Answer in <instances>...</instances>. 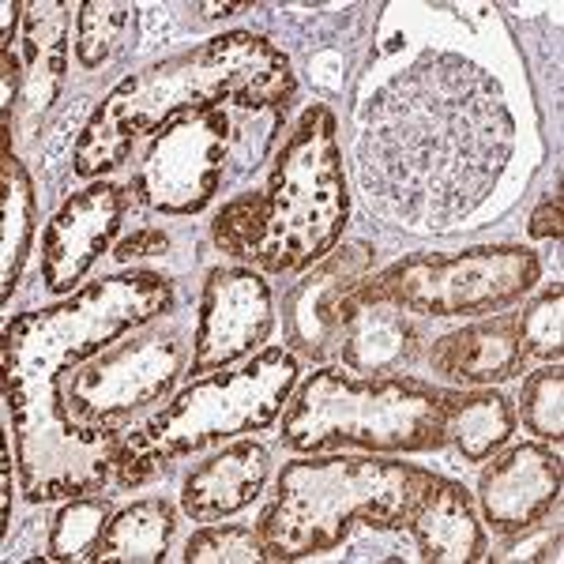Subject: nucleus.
Wrapping results in <instances>:
<instances>
[{
	"label": "nucleus",
	"instance_id": "26",
	"mask_svg": "<svg viewBox=\"0 0 564 564\" xmlns=\"http://www.w3.org/2000/svg\"><path fill=\"white\" fill-rule=\"evenodd\" d=\"M185 564H263L268 550L257 527L241 523H204L193 539L185 542Z\"/></svg>",
	"mask_w": 564,
	"mask_h": 564
},
{
	"label": "nucleus",
	"instance_id": "3",
	"mask_svg": "<svg viewBox=\"0 0 564 564\" xmlns=\"http://www.w3.org/2000/svg\"><path fill=\"white\" fill-rule=\"evenodd\" d=\"M294 95V68L275 42L252 31L218 34L132 72L109 90L72 148V174L102 181V174L129 162L135 140H151L177 117L226 106H238L241 113L290 109Z\"/></svg>",
	"mask_w": 564,
	"mask_h": 564
},
{
	"label": "nucleus",
	"instance_id": "22",
	"mask_svg": "<svg viewBox=\"0 0 564 564\" xmlns=\"http://www.w3.org/2000/svg\"><path fill=\"white\" fill-rule=\"evenodd\" d=\"M177 531V508L166 497H143L113 512L95 564H154L166 557Z\"/></svg>",
	"mask_w": 564,
	"mask_h": 564
},
{
	"label": "nucleus",
	"instance_id": "5",
	"mask_svg": "<svg viewBox=\"0 0 564 564\" xmlns=\"http://www.w3.org/2000/svg\"><path fill=\"white\" fill-rule=\"evenodd\" d=\"M430 467L395 456H305L279 470L275 497L260 512L257 531L268 561H305L332 553L354 527L395 531L406 523Z\"/></svg>",
	"mask_w": 564,
	"mask_h": 564
},
{
	"label": "nucleus",
	"instance_id": "7",
	"mask_svg": "<svg viewBox=\"0 0 564 564\" xmlns=\"http://www.w3.org/2000/svg\"><path fill=\"white\" fill-rule=\"evenodd\" d=\"M448 391L411 377H358L335 366L316 369L297 384L279 422L290 452L361 448L372 456H411L444 448Z\"/></svg>",
	"mask_w": 564,
	"mask_h": 564
},
{
	"label": "nucleus",
	"instance_id": "29",
	"mask_svg": "<svg viewBox=\"0 0 564 564\" xmlns=\"http://www.w3.org/2000/svg\"><path fill=\"white\" fill-rule=\"evenodd\" d=\"M564 196H561V188L553 196H545L539 207H534V215H531V226H527V234H531L534 241H561V234H564V226H561V218H564Z\"/></svg>",
	"mask_w": 564,
	"mask_h": 564
},
{
	"label": "nucleus",
	"instance_id": "18",
	"mask_svg": "<svg viewBox=\"0 0 564 564\" xmlns=\"http://www.w3.org/2000/svg\"><path fill=\"white\" fill-rule=\"evenodd\" d=\"M433 372L470 388H494L520 377L527 358L516 332V313L494 316V321L467 324L459 332H448L430 350Z\"/></svg>",
	"mask_w": 564,
	"mask_h": 564
},
{
	"label": "nucleus",
	"instance_id": "13",
	"mask_svg": "<svg viewBox=\"0 0 564 564\" xmlns=\"http://www.w3.org/2000/svg\"><path fill=\"white\" fill-rule=\"evenodd\" d=\"M564 467L545 444H516L478 478V516L497 539H523L561 505Z\"/></svg>",
	"mask_w": 564,
	"mask_h": 564
},
{
	"label": "nucleus",
	"instance_id": "15",
	"mask_svg": "<svg viewBox=\"0 0 564 564\" xmlns=\"http://www.w3.org/2000/svg\"><path fill=\"white\" fill-rule=\"evenodd\" d=\"M406 531L414 534L417 557L430 564H475L486 561V523L478 516L475 494L452 478L433 475L417 494Z\"/></svg>",
	"mask_w": 564,
	"mask_h": 564
},
{
	"label": "nucleus",
	"instance_id": "2",
	"mask_svg": "<svg viewBox=\"0 0 564 564\" xmlns=\"http://www.w3.org/2000/svg\"><path fill=\"white\" fill-rule=\"evenodd\" d=\"M177 290L162 271L132 268L87 282L61 302L31 308L0 332V380L15 430L20 494L31 505L102 494L113 478L124 425L90 430L68 414L57 384L68 369L98 358L124 335L166 321Z\"/></svg>",
	"mask_w": 564,
	"mask_h": 564
},
{
	"label": "nucleus",
	"instance_id": "30",
	"mask_svg": "<svg viewBox=\"0 0 564 564\" xmlns=\"http://www.w3.org/2000/svg\"><path fill=\"white\" fill-rule=\"evenodd\" d=\"M196 12H204L207 20H218V15H234V12H249V4H199Z\"/></svg>",
	"mask_w": 564,
	"mask_h": 564
},
{
	"label": "nucleus",
	"instance_id": "20",
	"mask_svg": "<svg viewBox=\"0 0 564 564\" xmlns=\"http://www.w3.org/2000/svg\"><path fill=\"white\" fill-rule=\"evenodd\" d=\"M0 215H4V230H0V297H12L15 282L23 275V263L31 257L34 234H39V196H34V181L26 166L12 154V140H4L0 154Z\"/></svg>",
	"mask_w": 564,
	"mask_h": 564
},
{
	"label": "nucleus",
	"instance_id": "4",
	"mask_svg": "<svg viewBox=\"0 0 564 564\" xmlns=\"http://www.w3.org/2000/svg\"><path fill=\"white\" fill-rule=\"evenodd\" d=\"M347 218L339 121L324 102H313L271 159L268 185L223 204L212 241L218 252L249 260L268 275H302L339 245Z\"/></svg>",
	"mask_w": 564,
	"mask_h": 564
},
{
	"label": "nucleus",
	"instance_id": "27",
	"mask_svg": "<svg viewBox=\"0 0 564 564\" xmlns=\"http://www.w3.org/2000/svg\"><path fill=\"white\" fill-rule=\"evenodd\" d=\"M527 433H534L539 441H564V369L561 366H542L531 372L520 395V414Z\"/></svg>",
	"mask_w": 564,
	"mask_h": 564
},
{
	"label": "nucleus",
	"instance_id": "21",
	"mask_svg": "<svg viewBox=\"0 0 564 564\" xmlns=\"http://www.w3.org/2000/svg\"><path fill=\"white\" fill-rule=\"evenodd\" d=\"M516 406L500 391H448V417L444 436L456 444V452L467 463L494 459L516 433Z\"/></svg>",
	"mask_w": 564,
	"mask_h": 564
},
{
	"label": "nucleus",
	"instance_id": "25",
	"mask_svg": "<svg viewBox=\"0 0 564 564\" xmlns=\"http://www.w3.org/2000/svg\"><path fill=\"white\" fill-rule=\"evenodd\" d=\"M132 20V4H98L84 0L76 4V61L79 68L95 72L113 57L124 26Z\"/></svg>",
	"mask_w": 564,
	"mask_h": 564
},
{
	"label": "nucleus",
	"instance_id": "14",
	"mask_svg": "<svg viewBox=\"0 0 564 564\" xmlns=\"http://www.w3.org/2000/svg\"><path fill=\"white\" fill-rule=\"evenodd\" d=\"M377 249L366 241L335 245L332 252L302 271V282L290 290L286 308H282V327H286L290 350L324 358L339 343L343 332V305L354 290L372 275Z\"/></svg>",
	"mask_w": 564,
	"mask_h": 564
},
{
	"label": "nucleus",
	"instance_id": "11",
	"mask_svg": "<svg viewBox=\"0 0 564 564\" xmlns=\"http://www.w3.org/2000/svg\"><path fill=\"white\" fill-rule=\"evenodd\" d=\"M275 327V297L257 268H215L199 290V313L188 350V377H207L249 361Z\"/></svg>",
	"mask_w": 564,
	"mask_h": 564
},
{
	"label": "nucleus",
	"instance_id": "12",
	"mask_svg": "<svg viewBox=\"0 0 564 564\" xmlns=\"http://www.w3.org/2000/svg\"><path fill=\"white\" fill-rule=\"evenodd\" d=\"M129 199V188L113 181H90L57 207L42 234V286L50 294H76L87 271L113 249Z\"/></svg>",
	"mask_w": 564,
	"mask_h": 564
},
{
	"label": "nucleus",
	"instance_id": "23",
	"mask_svg": "<svg viewBox=\"0 0 564 564\" xmlns=\"http://www.w3.org/2000/svg\"><path fill=\"white\" fill-rule=\"evenodd\" d=\"M109 520H113V505L102 494L68 497L61 512L53 516L50 542H45V561H95L98 545Z\"/></svg>",
	"mask_w": 564,
	"mask_h": 564
},
{
	"label": "nucleus",
	"instance_id": "24",
	"mask_svg": "<svg viewBox=\"0 0 564 564\" xmlns=\"http://www.w3.org/2000/svg\"><path fill=\"white\" fill-rule=\"evenodd\" d=\"M516 332H520L523 358H534L542 366H561L564 354V290L553 282L542 290L523 313H516Z\"/></svg>",
	"mask_w": 564,
	"mask_h": 564
},
{
	"label": "nucleus",
	"instance_id": "19",
	"mask_svg": "<svg viewBox=\"0 0 564 564\" xmlns=\"http://www.w3.org/2000/svg\"><path fill=\"white\" fill-rule=\"evenodd\" d=\"M68 31H72V4L42 0L26 4L23 31H20V65H23V98L31 117L50 113L57 106L68 79Z\"/></svg>",
	"mask_w": 564,
	"mask_h": 564
},
{
	"label": "nucleus",
	"instance_id": "28",
	"mask_svg": "<svg viewBox=\"0 0 564 564\" xmlns=\"http://www.w3.org/2000/svg\"><path fill=\"white\" fill-rule=\"evenodd\" d=\"M170 249V234L159 230V226H143V230H132L129 238H121L113 245V260L117 263H135V260H148V257H162Z\"/></svg>",
	"mask_w": 564,
	"mask_h": 564
},
{
	"label": "nucleus",
	"instance_id": "16",
	"mask_svg": "<svg viewBox=\"0 0 564 564\" xmlns=\"http://www.w3.org/2000/svg\"><path fill=\"white\" fill-rule=\"evenodd\" d=\"M425 335L411 313L388 302H354L343 305L339 358L343 369L358 377H399L422 358Z\"/></svg>",
	"mask_w": 564,
	"mask_h": 564
},
{
	"label": "nucleus",
	"instance_id": "1",
	"mask_svg": "<svg viewBox=\"0 0 564 564\" xmlns=\"http://www.w3.org/2000/svg\"><path fill=\"white\" fill-rule=\"evenodd\" d=\"M516 151V117L494 72L425 50L372 90L358 177L377 212L417 230H452L497 193Z\"/></svg>",
	"mask_w": 564,
	"mask_h": 564
},
{
	"label": "nucleus",
	"instance_id": "9",
	"mask_svg": "<svg viewBox=\"0 0 564 564\" xmlns=\"http://www.w3.org/2000/svg\"><path fill=\"white\" fill-rule=\"evenodd\" d=\"M159 324L162 321L124 335L98 358L76 366V377L61 388V399L79 425H124L132 414L166 403L181 372L188 369V343L177 332H162Z\"/></svg>",
	"mask_w": 564,
	"mask_h": 564
},
{
	"label": "nucleus",
	"instance_id": "10",
	"mask_svg": "<svg viewBox=\"0 0 564 564\" xmlns=\"http://www.w3.org/2000/svg\"><path fill=\"white\" fill-rule=\"evenodd\" d=\"M238 121L230 109L177 117L151 135L129 196L162 215H199L218 196L226 166L234 162Z\"/></svg>",
	"mask_w": 564,
	"mask_h": 564
},
{
	"label": "nucleus",
	"instance_id": "8",
	"mask_svg": "<svg viewBox=\"0 0 564 564\" xmlns=\"http://www.w3.org/2000/svg\"><path fill=\"white\" fill-rule=\"evenodd\" d=\"M542 279L539 252L523 245H470L463 252H414L354 290V302H388L411 316H494L520 305Z\"/></svg>",
	"mask_w": 564,
	"mask_h": 564
},
{
	"label": "nucleus",
	"instance_id": "6",
	"mask_svg": "<svg viewBox=\"0 0 564 564\" xmlns=\"http://www.w3.org/2000/svg\"><path fill=\"white\" fill-rule=\"evenodd\" d=\"M297 377L302 366L286 347H263L241 366L196 377L170 403L124 433L113 481L121 489L143 486L174 459L268 430L286 411Z\"/></svg>",
	"mask_w": 564,
	"mask_h": 564
},
{
	"label": "nucleus",
	"instance_id": "17",
	"mask_svg": "<svg viewBox=\"0 0 564 564\" xmlns=\"http://www.w3.org/2000/svg\"><path fill=\"white\" fill-rule=\"evenodd\" d=\"M271 475V456L260 441H234L218 456L204 459L188 470L181 486V512L193 523H218L226 516H238L252 500H260Z\"/></svg>",
	"mask_w": 564,
	"mask_h": 564
}]
</instances>
